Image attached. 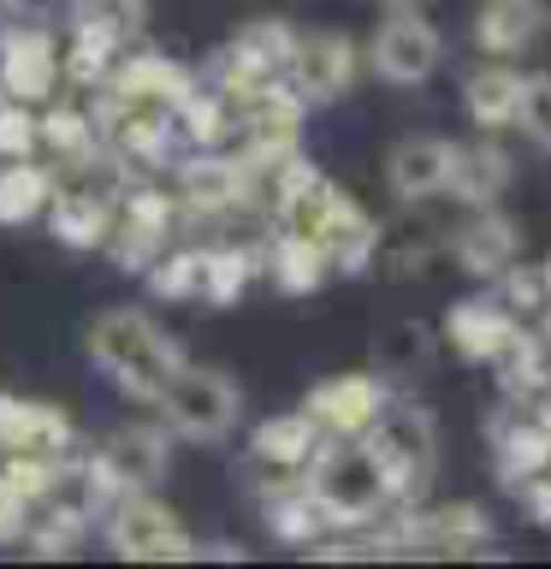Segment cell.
Here are the masks:
<instances>
[{
	"mask_svg": "<svg viewBox=\"0 0 551 569\" xmlns=\"http://www.w3.org/2000/svg\"><path fill=\"white\" fill-rule=\"evenodd\" d=\"M89 356H96V368L107 373V380H119L131 398H154V391L167 386V373L184 362L178 345L142 309L101 315L96 327H89Z\"/></svg>",
	"mask_w": 551,
	"mask_h": 569,
	"instance_id": "6da1fadb",
	"label": "cell"
},
{
	"mask_svg": "<svg viewBox=\"0 0 551 569\" xmlns=\"http://www.w3.org/2000/svg\"><path fill=\"white\" fill-rule=\"evenodd\" d=\"M154 403H160V416H167L172 433H184V439H196V445L226 439L231 427H238V416H243L238 386H231L226 373L190 368V362H178V368L167 373V386L154 391Z\"/></svg>",
	"mask_w": 551,
	"mask_h": 569,
	"instance_id": "7a4b0ae2",
	"label": "cell"
},
{
	"mask_svg": "<svg viewBox=\"0 0 551 569\" xmlns=\"http://www.w3.org/2000/svg\"><path fill=\"white\" fill-rule=\"evenodd\" d=\"M309 492H314V510L320 516H338V522H362V516H373V510L385 505V498H398L385 462L368 451V439L332 445V451L314 462Z\"/></svg>",
	"mask_w": 551,
	"mask_h": 569,
	"instance_id": "3957f363",
	"label": "cell"
},
{
	"mask_svg": "<svg viewBox=\"0 0 551 569\" xmlns=\"http://www.w3.org/2000/svg\"><path fill=\"white\" fill-rule=\"evenodd\" d=\"M439 60H444V36H439V24H427V18H421V7L385 12V24L373 30V42H368L373 78H385L398 89L427 83L439 71Z\"/></svg>",
	"mask_w": 551,
	"mask_h": 569,
	"instance_id": "277c9868",
	"label": "cell"
},
{
	"mask_svg": "<svg viewBox=\"0 0 551 569\" xmlns=\"http://www.w3.org/2000/svg\"><path fill=\"white\" fill-rule=\"evenodd\" d=\"M368 451L385 462L391 487L415 492V487H427V475H433L439 439H433V421H427L421 409H398V416H373L368 421Z\"/></svg>",
	"mask_w": 551,
	"mask_h": 569,
	"instance_id": "5b68a950",
	"label": "cell"
},
{
	"mask_svg": "<svg viewBox=\"0 0 551 569\" xmlns=\"http://www.w3.org/2000/svg\"><path fill=\"white\" fill-rule=\"evenodd\" d=\"M291 83L302 101H338L355 83V42L338 30L302 36L291 48Z\"/></svg>",
	"mask_w": 551,
	"mask_h": 569,
	"instance_id": "8992f818",
	"label": "cell"
},
{
	"mask_svg": "<svg viewBox=\"0 0 551 569\" xmlns=\"http://www.w3.org/2000/svg\"><path fill=\"white\" fill-rule=\"evenodd\" d=\"M451 160H457V142L403 137L398 149L385 154V184L398 202H427V196H444V184H451Z\"/></svg>",
	"mask_w": 551,
	"mask_h": 569,
	"instance_id": "52a82bcc",
	"label": "cell"
},
{
	"mask_svg": "<svg viewBox=\"0 0 551 569\" xmlns=\"http://www.w3.org/2000/svg\"><path fill=\"white\" fill-rule=\"evenodd\" d=\"M551 12L545 0H487L474 12V42L492 53V60H510V53H528L545 36Z\"/></svg>",
	"mask_w": 551,
	"mask_h": 569,
	"instance_id": "ba28073f",
	"label": "cell"
},
{
	"mask_svg": "<svg viewBox=\"0 0 551 569\" xmlns=\"http://www.w3.org/2000/svg\"><path fill=\"white\" fill-rule=\"evenodd\" d=\"M515 256H522V226L510 213H498V202L480 208L469 220V231H457V261L474 279H498L504 267H515Z\"/></svg>",
	"mask_w": 551,
	"mask_h": 569,
	"instance_id": "9c48e42d",
	"label": "cell"
},
{
	"mask_svg": "<svg viewBox=\"0 0 551 569\" xmlns=\"http://www.w3.org/2000/svg\"><path fill=\"white\" fill-rule=\"evenodd\" d=\"M160 469H167V433L160 427H119L101 445V475L124 492H142L149 480H160Z\"/></svg>",
	"mask_w": 551,
	"mask_h": 569,
	"instance_id": "30bf717a",
	"label": "cell"
},
{
	"mask_svg": "<svg viewBox=\"0 0 551 569\" xmlns=\"http://www.w3.org/2000/svg\"><path fill=\"white\" fill-rule=\"evenodd\" d=\"M515 101H522V71L492 60L469 71V83H462V113H469L480 131H504V124H515Z\"/></svg>",
	"mask_w": 551,
	"mask_h": 569,
	"instance_id": "8fae6325",
	"label": "cell"
},
{
	"mask_svg": "<svg viewBox=\"0 0 551 569\" xmlns=\"http://www.w3.org/2000/svg\"><path fill=\"white\" fill-rule=\"evenodd\" d=\"M504 184H510V154L498 149V142H469V149H457L451 184L444 190L469 208H492L498 196H504Z\"/></svg>",
	"mask_w": 551,
	"mask_h": 569,
	"instance_id": "7c38bea8",
	"label": "cell"
},
{
	"mask_svg": "<svg viewBox=\"0 0 551 569\" xmlns=\"http://www.w3.org/2000/svg\"><path fill=\"white\" fill-rule=\"evenodd\" d=\"M113 551H124V558H160V551H190V540L172 528V516L160 505L131 498V505L113 516Z\"/></svg>",
	"mask_w": 551,
	"mask_h": 569,
	"instance_id": "4fadbf2b",
	"label": "cell"
},
{
	"mask_svg": "<svg viewBox=\"0 0 551 569\" xmlns=\"http://www.w3.org/2000/svg\"><path fill=\"white\" fill-rule=\"evenodd\" d=\"M314 416L338 433H368V421L380 416V386L362 380V373H344V380L314 391Z\"/></svg>",
	"mask_w": 551,
	"mask_h": 569,
	"instance_id": "5bb4252c",
	"label": "cell"
},
{
	"mask_svg": "<svg viewBox=\"0 0 551 569\" xmlns=\"http://www.w3.org/2000/svg\"><path fill=\"white\" fill-rule=\"evenodd\" d=\"M515 124L533 137V149L551 154V71L522 78V101H515Z\"/></svg>",
	"mask_w": 551,
	"mask_h": 569,
	"instance_id": "9a60e30c",
	"label": "cell"
},
{
	"mask_svg": "<svg viewBox=\"0 0 551 569\" xmlns=\"http://www.w3.org/2000/svg\"><path fill=\"white\" fill-rule=\"evenodd\" d=\"M385 12H403V7H427V0H380Z\"/></svg>",
	"mask_w": 551,
	"mask_h": 569,
	"instance_id": "2e32d148",
	"label": "cell"
}]
</instances>
